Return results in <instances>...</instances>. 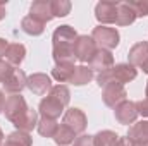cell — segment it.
Here are the masks:
<instances>
[{
    "label": "cell",
    "instance_id": "1",
    "mask_svg": "<svg viewBox=\"0 0 148 146\" xmlns=\"http://www.w3.org/2000/svg\"><path fill=\"white\" fill-rule=\"evenodd\" d=\"M79 36L73 26H59L52 35V57L55 65L59 64H74V41Z\"/></svg>",
    "mask_w": 148,
    "mask_h": 146
},
{
    "label": "cell",
    "instance_id": "2",
    "mask_svg": "<svg viewBox=\"0 0 148 146\" xmlns=\"http://www.w3.org/2000/svg\"><path fill=\"white\" fill-rule=\"evenodd\" d=\"M71 102V91L66 84H57L50 89V93L40 102L38 105V113L45 119H53L57 120L62 113L66 107Z\"/></svg>",
    "mask_w": 148,
    "mask_h": 146
},
{
    "label": "cell",
    "instance_id": "3",
    "mask_svg": "<svg viewBox=\"0 0 148 146\" xmlns=\"http://www.w3.org/2000/svg\"><path fill=\"white\" fill-rule=\"evenodd\" d=\"M138 71L136 67H133L131 64H115L112 65L109 71H103L97 76V83L100 88L110 84V83H117V84H124L129 83L133 79H136Z\"/></svg>",
    "mask_w": 148,
    "mask_h": 146
},
{
    "label": "cell",
    "instance_id": "4",
    "mask_svg": "<svg viewBox=\"0 0 148 146\" xmlns=\"http://www.w3.org/2000/svg\"><path fill=\"white\" fill-rule=\"evenodd\" d=\"M93 41L97 43V48H102V50H114L119 41H121V35L115 28H109V26H97L93 28V33H91Z\"/></svg>",
    "mask_w": 148,
    "mask_h": 146
},
{
    "label": "cell",
    "instance_id": "5",
    "mask_svg": "<svg viewBox=\"0 0 148 146\" xmlns=\"http://www.w3.org/2000/svg\"><path fill=\"white\" fill-rule=\"evenodd\" d=\"M29 110L24 96L21 95H10L7 100H5V107H3V113L7 117V120H10L12 124H17L24 115L26 112Z\"/></svg>",
    "mask_w": 148,
    "mask_h": 146
},
{
    "label": "cell",
    "instance_id": "6",
    "mask_svg": "<svg viewBox=\"0 0 148 146\" xmlns=\"http://www.w3.org/2000/svg\"><path fill=\"white\" fill-rule=\"evenodd\" d=\"M97 50H98L97 43L88 35H79L74 41V57L79 62H90V59L95 55Z\"/></svg>",
    "mask_w": 148,
    "mask_h": 146
},
{
    "label": "cell",
    "instance_id": "7",
    "mask_svg": "<svg viewBox=\"0 0 148 146\" xmlns=\"http://www.w3.org/2000/svg\"><path fill=\"white\" fill-rule=\"evenodd\" d=\"M62 124L67 126L71 131H74V134L77 136V134H83V132H84V129H86V126H88V119H86L84 112L81 108L73 107V108H67L64 112Z\"/></svg>",
    "mask_w": 148,
    "mask_h": 146
},
{
    "label": "cell",
    "instance_id": "8",
    "mask_svg": "<svg viewBox=\"0 0 148 146\" xmlns=\"http://www.w3.org/2000/svg\"><path fill=\"white\" fill-rule=\"evenodd\" d=\"M127 98V91L124 88V84H117V83H110L107 86H103L102 91V100L107 107L115 108L119 103H122Z\"/></svg>",
    "mask_w": 148,
    "mask_h": 146
},
{
    "label": "cell",
    "instance_id": "9",
    "mask_svg": "<svg viewBox=\"0 0 148 146\" xmlns=\"http://www.w3.org/2000/svg\"><path fill=\"white\" fill-rule=\"evenodd\" d=\"M26 88H28L33 95L45 96V95L50 93V89L53 88V84H52L50 76H47V74H43V72H35V74H31V76L28 77Z\"/></svg>",
    "mask_w": 148,
    "mask_h": 146
},
{
    "label": "cell",
    "instance_id": "10",
    "mask_svg": "<svg viewBox=\"0 0 148 146\" xmlns=\"http://www.w3.org/2000/svg\"><path fill=\"white\" fill-rule=\"evenodd\" d=\"M26 83H28V76L24 74V71L14 67V71L2 83V86H3V91L9 95H21V91L26 88Z\"/></svg>",
    "mask_w": 148,
    "mask_h": 146
},
{
    "label": "cell",
    "instance_id": "11",
    "mask_svg": "<svg viewBox=\"0 0 148 146\" xmlns=\"http://www.w3.org/2000/svg\"><path fill=\"white\" fill-rule=\"evenodd\" d=\"M114 115H115V120L122 126H129V124H134L136 117H138V110H136V103L134 102H129V100H124L122 103H119L115 110H114Z\"/></svg>",
    "mask_w": 148,
    "mask_h": 146
},
{
    "label": "cell",
    "instance_id": "12",
    "mask_svg": "<svg viewBox=\"0 0 148 146\" xmlns=\"http://www.w3.org/2000/svg\"><path fill=\"white\" fill-rule=\"evenodd\" d=\"M117 14V2H98L95 5V17L102 26L114 24Z\"/></svg>",
    "mask_w": 148,
    "mask_h": 146
},
{
    "label": "cell",
    "instance_id": "13",
    "mask_svg": "<svg viewBox=\"0 0 148 146\" xmlns=\"http://www.w3.org/2000/svg\"><path fill=\"white\" fill-rule=\"evenodd\" d=\"M112 65H114V55H112V52L102 50V48H98L95 52V55L88 62V67L91 71H97L98 74L103 72V71H109Z\"/></svg>",
    "mask_w": 148,
    "mask_h": 146
},
{
    "label": "cell",
    "instance_id": "14",
    "mask_svg": "<svg viewBox=\"0 0 148 146\" xmlns=\"http://www.w3.org/2000/svg\"><path fill=\"white\" fill-rule=\"evenodd\" d=\"M127 64H131L133 67H143L148 62V41H138L136 45H133L129 48L127 53Z\"/></svg>",
    "mask_w": 148,
    "mask_h": 146
},
{
    "label": "cell",
    "instance_id": "15",
    "mask_svg": "<svg viewBox=\"0 0 148 146\" xmlns=\"http://www.w3.org/2000/svg\"><path fill=\"white\" fill-rule=\"evenodd\" d=\"M29 17L36 19L40 23L47 24L48 21L53 19V14H52V5L48 0H36L31 3L29 7Z\"/></svg>",
    "mask_w": 148,
    "mask_h": 146
},
{
    "label": "cell",
    "instance_id": "16",
    "mask_svg": "<svg viewBox=\"0 0 148 146\" xmlns=\"http://www.w3.org/2000/svg\"><path fill=\"white\" fill-rule=\"evenodd\" d=\"M136 17L138 16L131 5V2H117V14H115L117 26H129L136 21Z\"/></svg>",
    "mask_w": 148,
    "mask_h": 146
},
{
    "label": "cell",
    "instance_id": "17",
    "mask_svg": "<svg viewBox=\"0 0 148 146\" xmlns=\"http://www.w3.org/2000/svg\"><path fill=\"white\" fill-rule=\"evenodd\" d=\"M127 138L134 145H148V120L133 124L127 131Z\"/></svg>",
    "mask_w": 148,
    "mask_h": 146
},
{
    "label": "cell",
    "instance_id": "18",
    "mask_svg": "<svg viewBox=\"0 0 148 146\" xmlns=\"http://www.w3.org/2000/svg\"><path fill=\"white\" fill-rule=\"evenodd\" d=\"M24 57H26V46L23 43H9L7 52H5V60L12 67H19Z\"/></svg>",
    "mask_w": 148,
    "mask_h": 146
},
{
    "label": "cell",
    "instance_id": "19",
    "mask_svg": "<svg viewBox=\"0 0 148 146\" xmlns=\"http://www.w3.org/2000/svg\"><path fill=\"white\" fill-rule=\"evenodd\" d=\"M3 146H33V138L29 136V132L14 131L3 139Z\"/></svg>",
    "mask_w": 148,
    "mask_h": 146
},
{
    "label": "cell",
    "instance_id": "20",
    "mask_svg": "<svg viewBox=\"0 0 148 146\" xmlns=\"http://www.w3.org/2000/svg\"><path fill=\"white\" fill-rule=\"evenodd\" d=\"M36 126H38V112L33 110V108H29L28 112H26V115H24L17 124H14L16 131H24V132L33 131Z\"/></svg>",
    "mask_w": 148,
    "mask_h": 146
},
{
    "label": "cell",
    "instance_id": "21",
    "mask_svg": "<svg viewBox=\"0 0 148 146\" xmlns=\"http://www.w3.org/2000/svg\"><path fill=\"white\" fill-rule=\"evenodd\" d=\"M21 29H23L26 35H29V36H40V35H43V31H45V24L40 23V21H36V19H33V17H29V16H26V17L21 21Z\"/></svg>",
    "mask_w": 148,
    "mask_h": 146
},
{
    "label": "cell",
    "instance_id": "22",
    "mask_svg": "<svg viewBox=\"0 0 148 146\" xmlns=\"http://www.w3.org/2000/svg\"><path fill=\"white\" fill-rule=\"evenodd\" d=\"M91 79H93V71L88 65H77L69 83L74 86H83V84H88Z\"/></svg>",
    "mask_w": 148,
    "mask_h": 146
},
{
    "label": "cell",
    "instance_id": "23",
    "mask_svg": "<svg viewBox=\"0 0 148 146\" xmlns=\"http://www.w3.org/2000/svg\"><path fill=\"white\" fill-rule=\"evenodd\" d=\"M76 65L74 64H59L52 69V77L59 83H69L74 74Z\"/></svg>",
    "mask_w": 148,
    "mask_h": 146
},
{
    "label": "cell",
    "instance_id": "24",
    "mask_svg": "<svg viewBox=\"0 0 148 146\" xmlns=\"http://www.w3.org/2000/svg\"><path fill=\"white\" fill-rule=\"evenodd\" d=\"M38 134L40 136H43V138H52L53 139V136H55V132H57V129H59V124H57V120H53V119H45V117H41L40 120H38Z\"/></svg>",
    "mask_w": 148,
    "mask_h": 146
},
{
    "label": "cell",
    "instance_id": "25",
    "mask_svg": "<svg viewBox=\"0 0 148 146\" xmlns=\"http://www.w3.org/2000/svg\"><path fill=\"white\" fill-rule=\"evenodd\" d=\"M76 138L77 136L74 134V131H71L67 126L60 124L59 129H57V132H55V136H53V141L59 146H67V145H71V143H74Z\"/></svg>",
    "mask_w": 148,
    "mask_h": 146
},
{
    "label": "cell",
    "instance_id": "26",
    "mask_svg": "<svg viewBox=\"0 0 148 146\" xmlns=\"http://www.w3.org/2000/svg\"><path fill=\"white\" fill-rule=\"evenodd\" d=\"M117 138L119 136L114 131L105 129V131H100L93 136V143H95V146H115Z\"/></svg>",
    "mask_w": 148,
    "mask_h": 146
},
{
    "label": "cell",
    "instance_id": "27",
    "mask_svg": "<svg viewBox=\"0 0 148 146\" xmlns=\"http://www.w3.org/2000/svg\"><path fill=\"white\" fill-rule=\"evenodd\" d=\"M50 5H52L53 17H66L71 12V7H73L69 0H52Z\"/></svg>",
    "mask_w": 148,
    "mask_h": 146
},
{
    "label": "cell",
    "instance_id": "28",
    "mask_svg": "<svg viewBox=\"0 0 148 146\" xmlns=\"http://www.w3.org/2000/svg\"><path fill=\"white\" fill-rule=\"evenodd\" d=\"M133 9L136 10V16L138 17H143L148 16V0H138V2H131Z\"/></svg>",
    "mask_w": 148,
    "mask_h": 146
},
{
    "label": "cell",
    "instance_id": "29",
    "mask_svg": "<svg viewBox=\"0 0 148 146\" xmlns=\"http://www.w3.org/2000/svg\"><path fill=\"white\" fill-rule=\"evenodd\" d=\"M14 71V67L5 60V59H0V83H3L9 76H10V72Z\"/></svg>",
    "mask_w": 148,
    "mask_h": 146
},
{
    "label": "cell",
    "instance_id": "30",
    "mask_svg": "<svg viewBox=\"0 0 148 146\" xmlns=\"http://www.w3.org/2000/svg\"><path fill=\"white\" fill-rule=\"evenodd\" d=\"M74 146H95L93 136H90V134H79L74 139Z\"/></svg>",
    "mask_w": 148,
    "mask_h": 146
},
{
    "label": "cell",
    "instance_id": "31",
    "mask_svg": "<svg viewBox=\"0 0 148 146\" xmlns=\"http://www.w3.org/2000/svg\"><path fill=\"white\" fill-rule=\"evenodd\" d=\"M134 103H136V110H138V115L148 117V98L138 100V102H134Z\"/></svg>",
    "mask_w": 148,
    "mask_h": 146
},
{
    "label": "cell",
    "instance_id": "32",
    "mask_svg": "<svg viewBox=\"0 0 148 146\" xmlns=\"http://www.w3.org/2000/svg\"><path fill=\"white\" fill-rule=\"evenodd\" d=\"M115 146H133V141L127 138V136H124V138H117V141H115Z\"/></svg>",
    "mask_w": 148,
    "mask_h": 146
},
{
    "label": "cell",
    "instance_id": "33",
    "mask_svg": "<svg viewBox=\"0 0 148 146\" xmlns=\"http://www.w3.org/2000/svg\"><path fill=\"white\" fill-rule=\"evenodd\" d=\"M7 46H9V43H7V40H5V38H0V59H3V57H5V52H7Z\"/></svg>",
    "mask_w": 148,
    "mask_h": 146
},
{
    "label": "cell",
    "instance_id": "34",
    "mask_svg": "<svg viewBox=\"0 0 148 146\" xmlns=\"http://www.w3.org/2000/svg\"><path fill=\"white\" fill-rule=\"evenodd\" d=\"M5 5H7V2H0V21L7 16V9H5Z\"/></svg>",
    "mask_w": 148,
    "mask_h": 146
},
{
    "label": "cell",
    "instance_id": "35",
    "mask_svg": "<svg viewBox=\"0 0 148 146\" xmlns=\"http://www.w3.org/2000/svg\"><path fill=\"white\" fill-rule=\"evenodd\" d=\"M5 100H7V98H5V95H3V91L0 89V113L3 112V107H5Z\"/></svg>",
    "mask_w": 148,
    "mask_h": 146
},
{
    "label": "cell",
    "instance_id": "36",
    "mask_svg": "<svg viewBox=\"0 0 148 146\" xmlns=\"http://www.w3.org/2000/svg\"><path fill=\"white\" fill-rule=\"evenodd\" d=\"M3 139H5V138H3V131L0 129V146H3Z\"/></svg>",
    "mask_w": 148,
    "mask_h": 146
},
{
    "label": "cell",
    "instance_id": "37",
    "mask_svg": "<svg viewBox=\"0 0 148 146\" xmlns=\"http://www.w3.org/2000/svg\"><path fill=\"white\" fill-rule=\"evenodd\" d=\"M141 69H143V72H145V74H148V62L143 65V67H141Z\"/></svg>",
    "mask_w": 148,
    "mask_h": 146
},
{
    "label": "cell",
    "instance_id": "38",
    "mask_svg": "<svg viewBox=\"0 0 148 146\" xmlns=\"http://www.w3.org/2000/svg\"><path fill=\"white\" fill-rule=\"evenodd\" d=\"M145 93H147V98H148V81H147V89H145Z\"/></svg>",
    "mask_w": 148,
    "mask_h": 146
},
{
    "label": "cell",
    "instance_id": "39",
    "mask_svg": "<svg viewBox=\"0 0 148 146\" xmlns=\"http://www.w3.org/2000/svg\"><path fill=\"white\" fill-rule=\"evenodd\" d=\"M133 146H148V145H134V143H133Z\"/></svg>",
    "mask_w": 148,
    "mask_h": 146
}]
</instances>
